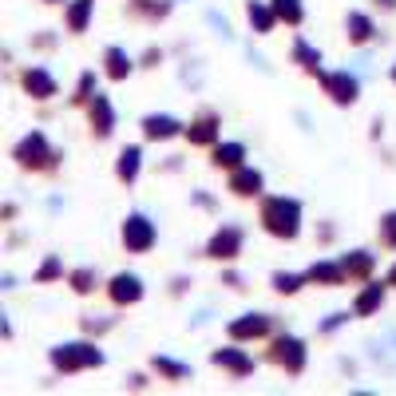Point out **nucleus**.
I'll return each instance as SVG.
<instances>
[{
	"label": "nucleus",
	"instance_id": "19",
	"mask_svg": "<svg viewBox=\"0 0 396 396\" xmlns=\"http://www.w3.org/2000/svg\"><path fill=\"white\" fill-rule=\"evenodd\" d=\"M377 301H380V285H377V289H368V293H364V298L357 301V309H361V313H368V309H373Z\"/></svg>",
	"mask_w": 396,
	"mask_h": 396
},
{
	"label": "nucleus",
	"instance_id": "17",
	"mask_svg": "<svg viewBox=\"0 0 396 396\" xmlns=\"http://www.w3.org/2000/svg\"><path fill=\"white\" fill-rule=\"evenodd\" d=\"M238 158H242V147H234V143H230V147H218V163H230V167H234Z\"/></svg>",
	"mask_w": 396,
	"mask_h": 396
},
{
	"label": "nucleus",
	"instance_id": "13",
	"mask_svg": "<svg viewBox=\"0 0 396 396\" xmlns=\"http://www.w3.org/2000/svg\"><path fill=\"white\" fill-rule=\"evenodd\" d=\"M174 119H167V115H163V119H147V135H171L174 131Z\"/></svg>",
	"mask_w": 396,
	"mask_h": 396
},
{
	"label": "nucleus",
	"instance_id": "12",
	"mask_svg": "<svg viewBox=\"0 0 396 396\" xmlns=\"http://www.w3.org/2000/svg\"><path fill=\"white\" fill-rule=\"evenodd\" d=\"M107 63H111V76H127V67H131L119 48H111V52H107Z\"/></svg>",
	"mask_w": 396,
	"mask_h": 396
},
{
	"label": "nucleus",
	"instance_id": "14",
	"mask_svg": "<svg viewBox=\"0 0 396 396\" xmlns=\"http://www.w3.org/2000/svg\"><path fill=\"white\" fill-rule=\"evenodd\" d=\"M266 329V321L262 317H253V321H238L234 325V337H246V333H262Z\"/></svg>",
	"mask_w": 396,
	"mask_h": 396
},
{
	"label": "nucleus",
	"instance_id": "3",
	"mask_svg": "<svg viewBox=\"0 0 396 396\" xmlns=\"http://www.w3.org/2000/svg\"><path fill=\"white\" fill-rule=\"evenodd\" d=\"M123 238H127V246H131V250H147V246H151V222H147V218H131L123 226Z\"/></svg>",
	"mask_w": 396,
	"mask_h": 396
},
{
	"label": "nucleus",
	"instance_id": "9",
	"mask_svg": "<svg viewBox=\"0 0 396 396\" xmlns=\"http://www.w3.org/2000/svg\"><path fill=\"white\" fill-rule=\"evenodd\" d=\"M278 348H282V361L289 364V368H301V345L298 341H282Z\"/></svg>",
	"mask_w": 396,
	"mask_h": 396
},
{
	"label": "nucleus",
	"instance_id": "8",
	"mask_svg": "<svg viewBox=\"0 0 396 396\" xmlns=\"http://www.w3.org/2000/svg\"><path fill=\"white\" fill-rule=\"evenodd\" d=\"M210 250L218 253V258H230V253L238 250V234H234V230H226V234H218V238H214V246H210Z\"/></svg>",
	"mask_w": 396,
	"mask_h": 396
},
{
	"label": "nucleus",
	"instance_id": "5",
	"mask_svg": "<svg viewBox=\"0 0 396 396\" xmlns=\"http://www.w3.org/2000/svg\"><path fill=\"white\" fill-rule=\"evenodd\" d=\"M111 293H115V301H135L139 298V282H135V278H115V289H111Z\"/></svg>",
	"mask_w": 396,
	"mask_h": 396
},
{
	"label": "nucleus",
	"instance_id": "2",
	"mask_svg": "<svg viewBox=\"0 0 396 396\" xmlns=\"http://www.w3.org/2000/svg\"><path fill=\"white\" fill-rule=\"evenodd\" d=\"M56 364L60 368H76V364H99V353L87 345H72L67 353H56Z\"/></svg>",
	"mask_w": 396,
	"mask_h": 396
},
{
	"label": "nucleus",
	"instance_id": "4",
	"mask_svg": "<svg viewBox=\"0 0 396 396\" xmlns=\"http://www.w3.org/2000/svg\"><path fill=\"white\" fill-rule=\"evenodd\" d=\"M325 83H329L333 99H341V103H348V99L357 95V83H353V79H348V76H329V79H325Z\"/></svg>",
	"mask_w": 396,
	"mask_h": 396
},
{
	"label": "nucleus",
	"instance_id": "16",
	"mask_svg": "<svg viewBox=\"0 0 396 396\" xmlns=\"http://www.w3.org/2000/svg\"><path fill=\"white\" fill-rule=\"evenodd\" d=\"M278 16H285V20H301L298 0H278Z\"/></svg>",
	"mask_w": 396,
	"mask_h": 396
},
{
	"label": "nucleus",
	"instance_id": "11",
	"mask_svg": "<svg viewBox=\"0 0 396 396\" xmlns=\"http://www.w3.org/2000/svg\"><path fill=\"white\" fill-rule=\"evenodd\" d=\"M214 361H218V364H230V368H238V373H246V368H250V361H246V357H238V353H230V348H222Z\"/></svg>",
	"mask_w": 396,
	"mask_h": 396
},
{
	"label": "nucleus",
	"instance_id": "22",
	"mask_svg": "<svg viewBox=\"0 0 396 396\" xmlns=\"http://www.w3.org/2000/svg\"><path fill=\"white\" fill-rule=\"evenodd\" d=\"M298 56H301V60H305V63H309V67H313V63H317V52H309V48H305V44H298Z\"/></svg>",
	"mask_w": 396,
	"mask_h": 396
},
{
	"label": "nucleus",
	"instance_id": "6",
	"mask_svg": "<svg viewBox=\"0 0 396 396\" xmlns=\"http://www.w3.org/2000/svg\"><path fill=\"white\" fill-rule=\"evenodd\" d=\"M258 187H262V174H258V171H242V174L234 178V190H238V194H253Z\"/></svg>",
	"mask_w": 396,
	"mask_h": 396
},
{
	"label": "nucleus",
	"instance_id": "1",
	"mask_svg": "<svg viewBox=\"0 0 396 396\" xmlns=\"http://www.w3.org/2000/svg\"><path fill=\"white\" fill-rule=\"evenodd\" d=\"M266 222L273 234H293L298 230V202H285V198H273L266 206Z\"/></svg>",
	"mask_w": 396,
	"mask_h": 396
},
{
	"label": "nucleus",
	"instance_id": "21",
	"mask_svg": "<svg viewBox=\"0 0 396 396\" xmlns=\"http://www.w3.org/2000/svg\"><path fill=\"white\" fill-rule=\"evenodd\" d=\"M250 20H258V28H269V12H266V8H250Z\"/></svg>",
	"mask_w": 396,
	"mask_h": 396
},
{
	"label": "nucleus",
	"instance_id": "7",
	"mask_svg": "<svg viewBox=\"0 0 396 396\" xmlns=\"http://www.w3.org/2000/svg\"><path fill=\"white\" fill-rule=\"evenodd\" d=\"M24 83H28V92H36V95H52V92H56V87H52V79H48L44 72H28Z\"/></svg>",
	"mask_w": 396,
	"mask_h": 396
},
{
	"label": "nucleus",
	"instance_id": "23",
	"mask_svg": "<svg viewBox=\"0 0 396 396\" xmlns=\"http://www.w3.org/2000/svg\"><path fill=\"white\" fill-rule=\"evenodd\" d=\"M388 238H393V242H396V214H393V218H388Z\"/></svg>",
	"mask_w": 396,
	"mask_h": 396
},
{
	"label": "nucleus",
	"instance_id": "20",
	"mask_svg": "<svg viewBox=\"0 0 396 396\" xmlns=\"http://www.w3.org/2000/svg\"><path fill=\"white\" fill-rule=\"evenodd\" d=\"M83 20H87V0H83V4H76V8H72V24H76V28H83Z\"/></svg>",
	"mask_w": 396,
	"mask_h": 396
},
{
	"label": "nucleus",
	"instance_id": "15",
	"mask_svg": "<svg viewBox=\"0 0 396 396\" xmlns=\"http://www.w3.org/2000/svg\"><path fill=\"white\" fill-rule=\"evenodd\" d=\"M135 167H139V151H123V163H119V174H123V178H131V174H135Z\"/></svg>",
	"mask_w": 396,
	"mask_h": 396
},
{
	"label": "nucleus",
	"instance_id": "10",
	"mask_svg": "<svg viewBox=\"0 0 396 396\" xmlns=\"http://www.w3.org/2000/svg\"><path fill=\"white\" fill-rule=\"evenodd\" d=\"M32 155H44V139H40V135L24 139V147H20V158H24V163H36Z\"/></svg>",
	"mask_w": 396,
	"mask_h": 396
},
{
	"label": "nucleus",
	"instance_id": "18",
	"mask_svg": "<svg viewBox=\"0 0 396 396\" xmlns=\"http://www.w3.org/2000/svg\"><path fill=\"white\" fill-rule=\"evenodd\" d=\"M348 24H353V36H357V40H364V36H368V20H364V16H348Z\"/></svg>",
	"mask_w": 396,
	"mask_h": 396
}]
</instances>
